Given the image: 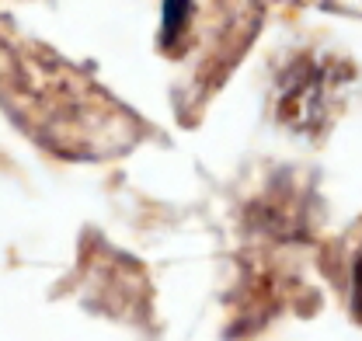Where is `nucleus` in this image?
Returning a JSON list of instances; mask_svg holds the SVG:
<instances>
[{"label": "nucleus", "instance_id": "f257e3e1", "mask_svg": "<svg viewBox=\"0 0 362 341\" xmlns=\"http://www.w3.org/2000/svg\"><path fill=\"white\" fill-rule=\"evenodd\" d=\"M352 306H356V313L362 317V248H359V255H356V268H352Z\"/></svg>", "mask_w": 362, "mask_h": 341}]
</instances>
